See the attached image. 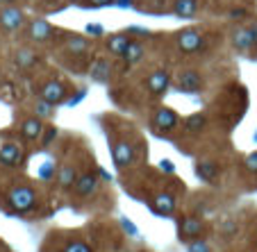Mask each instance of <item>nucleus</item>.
<instances>
[{"label":"nucleus","instance_id":"obj_1","mask_svg":"<svg viewBox=\"0 0 257 252\" xmlns=\"http://www.w3.org/2000/svg\"><path fill=\"white\" fill-rule=\"evenodd\" d=\"M175 46H178L180 53L194 55L205 48V37L198 28H185L175 34Z\"/></svg>","mask_w":257,"mask_h":252},{"label":"nucleus","instance_id":"obj_2","mask_svg":"<svg viewBox=\"0 0 257 252\" xmlns=\"http://www.w3.org/2000/svg\"><path fill=\"white\" fill-rule=\"evenodd\" d=\"M10 204L16 213H30L37 207V193L32 186H14L10 191Z\"/></svg>","mask_w":257,"mask_h":252},{"label":"nucleus","instance_id":"obj_3","mask_svg":"<svg viewBox=\"0 0 257 252\" xmlns=\"http://www.w3.org/2000/svg\"><path fill=\"white\" fill-rule=\"evenodd\" d=\"M232 48L243 55H252L257 50V25L232 30Z\"/></svg>","mask_w":257,"mask_h":252},{"label":"nucleus","instance_id":"obj_4","mask_svg":"<svg viewBox=\"0 0 257 252\" xmlns=\"http://www.w3.org/2000/svg\"><path fill=\"white\" fill-rule=\"evenodd\" d=\"M205 87V80L198 71L194 68H185V71H180L178 78H175V89L180 93H198L200 89Z\"/></svg>","mask_w":257,"mask_h":252},{"label":"nucleus","instance_id":"obj_5","mask_svg":"<svg viewBox=\"0 0 257 252\" xmlns=\"http://www.w3.org/2000/svg\"><path fill=\"white\" fill-rule=\"evenodd\" d=\"M25 25V14L23 10H19V7L14 5H7L0 10V28L5 30V32H19L21 28Z\"/></svg>","mask_w":257,"mask_h":252},{"label":"nucleus","instance_id":"obj_6","mask_svg":"<svg viewBox=\"0 0 257 252\" xmlns=\"http://www.w3.org/2000/svg\"><path fill=\"white\" fill-rule=\"evenodd\" d=\"M55 32H57V28L50 25L46 19H34V21L28 23V37L32 41H37V44H46V41H50L55 37Z\"/></svg>","mask_w":257,"mask_h":252},{"label":"nucleus","instance_id":"obj_7","mask_svg":"<svg viewBox=\"0 0 257 252\" xmlns=\"http://www.w3.org/2000/svg\"><path fill=\"white\" fill-rule=\"evenodd\" d=\"M98 189H100V182H98V175L91 173V170L78 175V182L73 186V191H75L78 198H91V195L98 193Z\"/></svg>","mask_w":257,"mask_h":252},{"label":"nucleus","instance_id":"obj_8","mask_svg":"<svg viewBox=\"0 0 257 252\" xmlns=\"http://www.w3.org/2000/svg\"><path fill=\"white\" fill-rule=\"evenodd\" d=\"M180 123V116L173 112V109H169V107H160L155 114H153V127H155V132H171L173 127H178Z\"/></svg>","mask_w":257,"mask_h":252},{"label":"nucleus","instance_id":"obj_9","mask_svg":"<svg viewBox=\"0 0 257 252\" xmlns=\"http://www.w3.org/2000/svg\"><path fill=\"white\" fill-rule=\"evenodd\" d=\"M41 98H44L46 102H50V105H59V102L66 100L68 96V89L66 84L62 82V80H48V82L41 87Z\"/></svg>","mask_w":257,"mask_h":252},{"label":"nucleus","instance_id":"obj_10","mask_svg":"<svg viewBox=\"0 0 257 252\" xmlns=\"http://www.w3.org/2000/svg\"><path fill=\"white\" fill-rule=\"evenodd\" d=\"M169 87H171V75H169V71H162V68L160 71H153V73L148 75V80H146V89L155 98L164 96V93L169 91Z\"/></svg>","mask_w":257,"mask_h":252},{"label":"nucleus","instance_id":"obj_11","mask_svg":"<svg viewBox=\"0 0 257 252\" xmlns=\"http://www.w3.org/2000/svg\"><path fill=\"white\" fill-rule=\"evenodd\" d=\"M25 159V152L19 143H3L0 146V164L3 166H10V168H16L21 166Z\"/></svg>","mask_w":257,"mask_h":252},{"label":"nucleus","instance_id":"obj_12","mask_svg":"<svg viewBox=\"0 0 257 252\" xmlns=\"http://www.w3.org/2000/svg\"><path fill=\"white\" fill-rule=\"evenodd\" d=\"M44 132H46V127L39 116H30L21 123V136H23V141H30V143L39 141L44 136Z\"/></svg>","mask_w":257,"mask_h":252},{"label":"nucleus","instance_id":"obj_13","mask_svg":"<svg viewBox=\"0 0 257 252\" xmlns=\"http://www.w3.org/2000/svg\"><path fill=\"white\" fill-rule=\"evenodd\" d=\"M112 157H114V166L123 170L135 161V148H132L127 141H118V143H114Z\"/></svg>","mask_w":257,"mask_h":252},{"label":"nucleus","instance_id":"obj_14","mask_svg":"<svg viewBox=\"0 0 257 252\" xmlns=\"http://www.w3.org/2000/svg\"><path fill=\"white\" fill-rule=\"evenodd\" d=\"M203 220L200 218H191V216H187V218H180V225H178V234L180 238H187V241H194V238L200 236V232H203Z\"/></svg>","mask_w":257,"mask_h":252},{"label":"nucleus","instance_id":"obj_15","mask_svg":"<svg viewBox=\"0 0 257 252\" xmlns=\"http://www.w3.org/2000/svg\"><path fill=\"white\" fill-rule=\"evenodd\" d=\"M130 44H132L130 34L127 32H116V34H112V37L107 39V50H109V55H114V57H123Z\"/></svg>","mask_w":257,"mask_h":252},{"label":"nucleus","instance_id":"obj_16","mask_svg":"<svg viewBox=\"0 0 257 252\" xmlns=\"http://www.w3.org/2000/svg\"><path fill=\"white\" fill-rule=\"evenodd\" d=\"M66 50L71 55H75V57H84L91 50V44L82 34H66Z\"/></svg>","mask_w":257,"mask_h":252},{"label":"nucleus","instance_id":"obj_17","mask_svg":"<svg viewBox=\"0 0 257 252\" xmlns=\"http://www.w3.org/2000/svg\"><path fill=\"white\" fill-rule=\"evenodd\" d=\"M75 182H78V170H75V166L71 164H64L59 166L57 170V184L62 191H71L73 186H75Z\"/></svg>","mask_w":257,"mask_h":252},{"label":"nucleus","instance_id":"obj_18","mask_svg":"<svg viewBox=\"0 0 257 252\" xmlns=\"http://www.w3.org/2000/svg\"><path fill=\"white\" fill-rule=\"evenodd\" d=\"M153 209L160 216H173L175 211V198L171 193H157L155 200H153Z\"/></svg>","mask_w":257,"mask_h":252},{"label":"nucleus","instance_id":"obj_19","mask_svg":"<svg viewBox=\"0 0 257 252\" xmlns=\"http://www.w3.org/2000/svg\"><path fill=\"white\" fill-rule=\"evenodd\" d=\"M89 75H91V80H96V82H107L109 75H112V64L107 62V59L98 57L96 62L91 64V68H89Z\"/></svg>","mask_w":257,"mask_h":252},{"label":"nucleus","instance_id":"obj_20","mask_svg":"<svg viewBox=\"0 0 257 252\" xmlns=\"http://www.w3.org/2000/svg\"><path fill=\"white\" fill-rule=\"evenodd\" d=\"M37 62H39V55L34 53L32 48H21L19 53L14 55V64H16V68H21V71L34 68L37 66Z\"/></svg>","mask_w":257,"mask_h":252},{"label":"nucleus","instance_id":"obj_21","mask_svg":"<svg viewBox=\"0 0 257 252\" xmlns=\"http://www.w3.org/2000/svg\"><path fill=\"white\" fill-rule=\"evenodd\" d=\"M173 12L180 19H194L198 14V0H175Z\"/></svg>","mask_w":257,"mask_h":252},{"label":"nucleus","instance_id":"obj_22","mask_svg":"<svg viewBox=\"0 0 257 252\" xmlns=\"http://www.w3.org/2000/svg\"><path fill=\"white\" fill-rule=\"evenodd\" d=\"M144 53H146V48H144V44L141 41H135L132 39V44L127 46V50H125V55H123V64H125L127 68L130 66H135V64H139L141 62V57H144Z\"/></svg>","mask_w":257,"mask_h":252},{"label":"nucleus","instance_id":"obj_23","mask_svg":"<svg viewBox=\"0 0 257 252\" xmlns=\"http://www.w3.org/2000/svg\"><path fill=\"white\" fill-rule=\"evenodd\" d=\"M196 175H198L203 182H214L218 175V166L214 161H198L196 166Z\"/></svg>","mask_w":257,"mask_h":252},{"label":"nucleus","instance_id":"obj_24","mask_svg":"<svg viewBox=\"0 0 257 252\" xmlns=\"http://www.w3.org/2000/svg\"><path fill=\"white\" fill-rule=\"evenodd\" d=\"M207 125V118H205V114H191L189 118H185V130L191 132V134H198L203 127Z\"/></svg>","mask_w":257,"mask_h":252},{"label":"nucleus","instance_id":"obj_25","mask_svg":"<svg viewBox=\"0 0 257 252\" xmlns=\"http://www.w3.org/2000/svg\"><path fill=\"white\" fill-rule=\"evenodd\" d=\"M34 112H37L39 118H50L55 112V105H50V102H46L44 98H39V100L34 102Z\"/></svg>","mask_w":257,"mask_h":252},{"label":"nucleus","instance_id":"obj_26","mask_svg":"<svg viewBox=\"0 0 257 252\" xmlns=\"http://www.w3.org/2000/svg\"><path fill=\"white\" fill-rule=\"evenodd\" d=\"M64 252H93L91 247H89V243H84V241H71L66 247H64Z\"/></svg>","mask_w":257,"mask_h":252},{"label":"nucleus","instance_id":"obj_27","mask_svg":"<svg viewBox=\"0 0 257 252\" xmlns=\"http://www.w3.org/2000/svg\"><path fill=\"white\" fill-rule=\"evenodd\" d=\"M39 175H41V179L55 177V166L53 164H44V166H41V170H39Z\"/></svg>","mask_w":257,"mask_h":252},{"label":"nucleus","instance_id":"obj_28","mask_svg":"<svg viewBox=\"0 0 257 252\" xmlns=\"http://www.w3.org/2000/svg\"><path fill=\"white\" fill-rule=\"evenodd\" d=\"M55 136H57V130H55V127H48V130H46V134H44V141H41V143H44V148H48L50 143H53Z\"/></svg>","mask_w":257,"mask_h":252},{"label":"nucleus","instance_id":"obj_29","mask_svg":"<svg viewBox=\"0 0 257 252\" xmlns=\"http://www.w3.org/2000/svg\"><path fill=\"white\" fill-rule=\"evenodd\" d=\"M189 252H209V245L205 241H194L189 245Z\"/></svg>","mask_w":257,"mask_h":252},{"label":"nucleus","instance_id":"obj_30","mask_svg":"<svg viewBox=\"0 0 257 252\" xmlns=\"http://www.w3.org/2000/svg\"><path fill=\"white\" fill-rule=\"evenodd\" d=\"M87 34H89V37H102V25L89 23V25H87Z\"/></svg>","mask_w":257,"mask_h":252},{"label":"nucleus","instance_id":"obj_31","mask_svg":"<svg viewBox=\"0 0 257 252\" xmlns=\"http://www.w3.org/2000/svg\"><path fill=\"white\" fill-rule=\"evenodd\" d=\"M246 168L248 170H257V150L250 152V155L246 157Z\"/></svg>","mask_w":257,"mask_h":252},{"label":"nucleus","instance_id":"obj_32","mask_svg":"<svg viewBox=\"0 0 257 252\" xmlns=\"http://www.w3.org/2000/svg\"><path fill=\"white\" fill-rule=\"evenodd\" d=\"M127 34H130V37H151V32H146L144 28H127Z\"/></svg>","mask_w":257,"mask_h":252},{"label":"nucleus","instance_id":"obj_33","mask_svg":"<svg viewBox=\"0 0 257 252\" xmlns=\"http://www.w3.org/2000/svg\"><path fill=\"white\" fill-rule=\"evenodd\" d=\"M91 7H105V5H112V0H87Z\"/></svg>","mask_w":257,"mask_h":252},{"label":"nucleus","instance_id":"obj_34","mask_svg":"<svg viewBox=\"0 0 257 252\" xmlns=\"http://www.w3.org/2000/svg\"><path fill=\"white\" fill-rule=\"evenodd\" d=\"M123 227H125L130 234H137V229L132 227V223H130V220H127V218H123Z\"/></svg>","mask_w":257,"mask_h":252},{"label":"nucleus","instance_id":"obj_35","mask_svg":"<svg viewBox=\"0 0 257 252\" xmlns=\"http://www.w3.org/2000/svg\"><path fill=\"white\" fill-rule=\"evenodd\" d=\"M162 168H164L166 173H173V164H171V161H162Z\"/></svg>","mask_w":257,"mask_h":252},{"label":"nucleus","instance_id":"obj_36","mask_svg":"<svg viewBox=\"0 0 257 252\" xmlns=\"http://www.w3.org/2000/svg\"><path fill=\"white\" fill-rule=\"evenodd\" d=\"M14 3H16V0H0V5H5V7L7 5H14Z\"/></svg>","mask_w":257,"mask_h":252},{"label":"nucleus","instance_id":"obj_37","mask_svg":"<svg viewBox=\"0 0 257 252\" xmlns=\"http://www.w3.org/2000/svg\"><path fill=\"white\" fill-rule=\"evenodd\" d=\"M41 5H48V3H55V0H39Z\"/></svg>","mask_w":257,"mask_h":252}]
</instances>
